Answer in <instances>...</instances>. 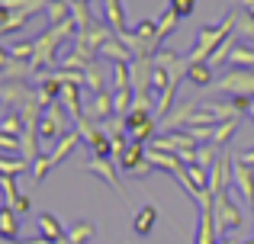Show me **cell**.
I'll use <instances>...</instances> for the list:
<instances>
[{"label":"cell","instance_id":"27","mask_svg":"<svg viewBox=\"0 0 254 244\" xmlns=\"http://www.w3.org/2000/svg\"><path fill=\"white\" fill-rule=\"evenodd\" d=\"M29 167V164L23 161V157H0V177H16V174H23V170Z\"/></svg>","mask_w":254,"mask_h":244},{"label":"cell","instance_id":"5","mask_svg":"<svg viewBox=\"0 0 254 244\" xmlns=\"http://www.w3.org/2000/svg\"><path fill=\"white\" fill-rule=\"evenodd\" d=\"M212 90H219V94H232V97H254V71H245V68L229 71L222 81L212 84Z\"/></svg>","mask_w":254,"mask_h":244},{"label":"cell","instance_id":"31","mask_svg":"<svg viewBox=\"0 0 254 244\" xmlns=\"http://www.w3.org/2000/svg\"><path fill=\"white\" fill-rule=\"evenodd\" d=\"M52 167H55V164H52V157H49V154H39L36 161H32V180L42 183V180H45V174H49Z\"/></svg>","mask_w":254,"mask_h":244},{"label":"cell","instance_id":"15","mask_svg":"<svg viewBox=\"0 0 254 244\" xmlns=\"http://www.w3.org/2000/svg\"><path fill=\"white\" fill-rule=\"evenodd\" d=\"M77 142H81V132H77V129H71L68 135H62V138H58V145L52 148V154H49V157H52V164H62L64 157H68L71 151L77 148Z\"/></svg>","mask_w":254,"mask_h":244},{"label":"cell","instance_id":"41","mask_svg":"<svg viewBox=\"0 0 254 244\" xmlns=\"http://www.w3.org/2000/svg\"><path fill=\"white\" fill-rule=\"evenodd\" d=\"M245 244H254V235H251V238H248V241H245Z\"/></svg>","mask_w":254,"mask_h":244},{"label":"cell","instance_id":"29","mask_svg":"<svg viewBox=\"0 0 254 244\" xmlns=\"http://www.w3.org/2000/svg\"><path fill=\"white\" fill-rule=\"evenodd\" d=\"M132 103H135V90H116V97H113V106H116V113L119 116H126L132 109Z\"/></svg>","mask_w":254,"mask_h":244},{"label":"cell","instance_id":"36","mask_svg":"<svg viewBox=\"0 0 254 244\" xmlns=\"http://www.w3.org/2000/svg\"><path fill=\"white\" fill-rule=\"evenodd\" d=\"M29 209H32V199H29V196H19L16 206H13V212H29Z\"/></svg>","mask_w":254,"mask_h":244},{"label":"cell","instance_id":"22","mask_svg":"<svg viewBox=\"0 0 254 244\" xmlns=\"http://www.w3.org/2000/svg\"><path fill=\"white\" fill-rule=\"evenodd\" d=\"M235 36H248V39H254V13L242 10V6L235 10Z\"/></svg>","mask_w":254,"mask_h":244},{"label":"cell","instance_id":"26","mask_svg":"<svg viewBox=\"0 0 254 244\" xmlns=\"http://www.w3.org/2000/svg\"><path fill=\"white\" fill-rule=\"evenodd\" d=\"M90 238H93V225L90 222H74V225H71V232H68L71 244H87Z\"/></svg>","mask_w":254,"mask_h":244},{"label":"cell","instance_id":"39","mask_svg":"<svg viewBox=\"0 0 254 244\" xmlns=\"http://www.w3.org/2000/svg\"><path fill=\"white\" fill-rule=\"evenodd\" d=\"M242 10H248V13H254V0H242Z\"/></svg>","mask_w":254,"mask_h":244},{"label":"cell","instance_id":"12","mask_svg":"<svg viewBox=\"0 0 254 244\" xmlns=\"http://www.w3.org/2000/svg\"><path fill=\"white\" fill-rule=\"evenodd\" d=\"M58 103H62V106L71 113V119H74V122L87 119V113L81 109V84H64V90H62V97H58Z\"/></svg>","mask_w":254,"mask_h":244},{"label":"cell","instance_id":"34","mask_svg":"<svg viewBox=\"0 0 254 244\" xmlns=\"http://www.w3.org/2000/svg\"><path fill=\"white\" fill-rule=\"evenodd\" d=\"M171 10L177 13V16H190V13L196 10V0H171Z\"/></svg>","mask_w":254,"mask_h":244},{"label":"cell","instance_id":"3","mask_svg":"<svg viewBox=\"0 0 254 244\" xmlns=\"http://www.w3.org/2000/svg\"><path fill=\"white\" fill-rule=\"evenodd\" d=\"M123 119H126V135H129V142L145 145L151 138V132H155V116L148 113V106H132Z\"/></svg>","mask_w":254,"mask_h":244},{"label":"cell","instance_id":"42","mask_svg":"<svg viewBox=\"0 0 254 244\" xmlns=\"http://www.w3.org/2000/svg\"><path fill=\"white\" fill-rule=\"evenodd\" d=\"M81 3H87V0H81Z\"/></svg>","mask_w":254,"mask_h":244},{"label":"cell","instance_id":"28","mask_svg":"<svg viewBox=\"0 0 254 244\" xmlns=\"http://www.w3.org/2000/svg\"><path fill=\"white\" fill-rule=\"evenodd\" d=\"M113 87H116V90H129L132 87V71H129V64H113Z\"/></svg>","mask_w":254,"mask_h":244},{"label":"cell","instance_id":"11","mask_svg":"<svg viewBox=\"0 0 254 244\" xmlns=\"http://www.w3.org/2000/svg\"><path fill=\"white\" fill-rule=\"evenodd\" d=\"M232 180H235V187L242 190L245 202H254V167L232 161Z\"/></svg>","mask_w":254,"mask_h":244},{"label":"cell","instance_id":"24","mask_svg":"<svg viewBox=\"0 0 254 244\" xmlns=\"http://www.w3.org/2000/svg\"><path fill=\"white\" fill-rule=\"evenodd\" d=\"M0 196H3V206L6 209L16 206V199H19V193H16V177H0Z\"/></svg>","mask_w":254,"mask_h":244},{"label":"cell","instance_id":"23","mask_svg":"<svg viewBox=\"0 0 254 244\" xmlns=\"http://www.w3.org/2000/svg\"><path fill=\"white\" fill-rule=\"evenodd\" d=\"M235 45H238V42H235V32H232V36L225 39V42H222V45H219V49L209 55V61H206V64H209V68H216V64L229 61V58H232V49H235Z\"/></svg>","mask_w":254,"mask_h":244},{"label":"cell","instance_id":"10","mask_svg":"<svg viewBox=\"0 0 254 244\" xmlns=\"http://www.w3.org/2000/svg\"><path fill=\"white\" fill-rule=\"evenodd\" d=\"M84 113H87V119L97 122V125L103 122V119H110V116L116 113V106H113V94H110V90H103V94H93V103L84 109Z\"/></svg>","mask_w":254,"mask_h":244},{"label":"cell","instance_id":"9","mask_svg":"<svg viewBox=\"0 0 254 244\" xmlns=\"http://www.w3.org/2000/svg\"><path fill=\"white\" fill-rule=\"evenodd\" d=\"M32 13H39V10H32V6H0V32L23 29V23Z\"/></svg>","mask_w":254,"mask_h":244},{"label":"cell","instance_id":"8","mask_svg":"<svg viewBox=\"0 0 254 244\" xmlns=\"http://www.w3.org/2000/svg\"><path fill=\"white\" fill-rule=\"evenodd\" d=\"M209 193L212 196H219V193H225V187H229V180H232V154L229 151H222L219 154V161H216V167L209 170Z\"/></svg>","mask_w":254,"mask_h":244},{"label":"cell","instance_id":"38","mask_svg":"<svg viewBox=\"0 0 254 244\" xmlns=\"http://www.w3.org/2000/svg\"><path fill=\"white\" fill-rule=\"evenodd\" d=\"M219 244H238V241H235V235H222V238H219Z\"/></svg>","mask_w":254,"mask_h":244},{"label":"cell","instance_id":"35","mask_svg":"<svg viewBox=\"0 0 254 244\" xmlns=\"http://www.w3.org/2000/svg\"><path fill=\"white\" fill-rule=\"evenodd\" d=\"M232 161H238V164H248V167H254V148H248V151H235V154H232Z\"/></svg>","mask_w":254,"mask_h":244},{"label":"cell","instance_id":"14","mask_svg":"<svg viewBox=\"0 0 254 244\" xmlns=\"http://www.w3.org/2000/svg\"><path fill=\"white\" fill-rule=\"evenodd\" d=\"M39 232H42V238L49 241V244H55V241L68 238V232L62 228V222H58L55 215H49V212H42V215H39Z\"/></svg>","mask_w":254,"mask_h":244},{"label":"cell","instance_id":"20","mask_svg":"<svg viewBox=\"0 0 254 244\" xmlns=\"http://www.w3.org/2000/svg\"><path fill=\"white\" fill-rule=\"evenodd\" d=\"M45 13H49L52 26H58V23H64V19H71V3L68 0H49Z\"/></svg>","mask_w":254,"mask_h":244},{"label":"cell","instance_id":"40","mask_svg":"<svg viewBox=\"0 0 254 244\" xmlns=\"http://www.w3.org/2000/svg\"><path fill=\"white\" fill-rule=\"evenodd\" d=\"M248 116L254 119V97H251V106H248Z\"/></svg>","mask_w":254,"mask_h":244},{"label":"cell","instance_id":"32","mask_svg":"<svg viewBox=\"0 0 254 244\" xmlns=\"http://www.w3.org/2000/svg\"><path fill=\"white\" fill-rule=\"evenodd\" d=\"M0 132H3V135H23V116H16V113L3 116V119H0Z\"/></svg>","mask_w":254,"mask_h":244},{"label":"cell","instance_id":"25","mask_svg":"<svg viewBox=\"0 0 254 244\" xmlns=\"http://www.w3.org/2000/svg\"><path fill=\"white\" fill-rule=\"evenodd\" d=\"M84 87H90L93 94H103V90H106V84H103V74H100L97 61H93V64H87V71H84Z\"/></svg>","mask_w":254,"mask_h":244},{"label":"cell","instance_id":"18","mask_svg":"<svg viewBox=\"0 0 254 244\" xmlns=\"http://www.w3.org/2000/svg\"><path fill=\"white\" fill-rule=\"evenodd\" d=\"M238 125H242V116H235V119H225V122H219V125H216V135H212V145H219V148H222V145H225V142H229V138L238 132Z\"/></svg>","mask_w":254,"mask_h":244},{"label":"cell","instance_id":"7","mask_svg":"<svg viewBox=\"0 0 254 244\" xmlns=\"http://www.w3.org/2000/svg\"><path fill=\"white\" fill-rule=\"evenodd\" d=\"M84 170L87 174H97V177H103L106 183H110L116 193H123L126 196V190H123V183H119V177H116V167H113V157H97V154H90L84 161Z\"/></svg>","mask_w":254,"mask_h":244},{"label":"cell","instance_id":"1","mask_svg":"<svg viewBox=\"0 0 254 244\" xmlns=\"http://www.w3.org/2000/svg\"><path fill=\"white\" fill-rule=\"evenodd\" d=\"M232 32H235V10L216 26H209V23L199 26V39H196V45H193V51L187 55V61H209V55L232 36Z\"/></svg>","mask_w":254,"mask_h":244},{"label":"cell","instance_id":"2","mask_svg":"<svg viewBox=\"0 0 254 244\" xmlns=\"http://www.w3.org/2000/svg\"><path fill=\"white\" fill-rule=\"evenodd\" d=\"M212 215H216V232L219 235H235L238 228H242V209L232 202L229 193H219L216 199H212Z\"/></svg>","mask_w":254,"mask_h":244},{"label":"cell","instance_id":"6","mask_svg":"<svg viewBox=\"0 0 254 244\" xmlns=\"http://www.w3.org/2000/svg\"><path fill=\"white\" fill-rule=\"evenodd\" d=\"M62 135H68L62 103H52V106H45L42 119H39V138H42V142H58Z\"/></svg>","mask_w":254,"mask_h":244},{"label":"cell","instance_id":"37","mask_svg":"<svg viewBox=\"0 0 254 244\" xmlns=\"http://www.w3.org/2000/svg\"><path fill=\"white\" fill-rule=\"evenodd\" d=\"M13 61V55H10V49H6V45H0V71L6 68V64Z\"/></svg>","mask_w":254,"mask_h":244},{"label":"cell","instance_id":"16","mask_svg":"<svg viewBox=\"0 0 254 244\" xmlns=\"http://www.w3.org/2000/svg\"><path fill=\"white\" fill-rule=\"evenodd\" d=\"M187 77H190L196 87H212V68L206 61H190V68H187Z\"/></svg>","mask_w":254,"mask_h":244},{"label":"cell","instance_id":"43","mask_svg":"<svg viewBox=\"0 0 254 244\" xmlns=\"http://www.w3.org/2000/svg\"><path fill=\"white\" fill-rule=\"evenodd\" d=\"M251 206H254V202H251Z\"/></svg>","mask_w":254,"mask_h":244},{"label":"cell","instance_id":"4","mask_svg":"<svg viewBox=\"0 0 254 244\" xmlns=\"http://www.w3.org/2000/svg\"><path fill=\"white\" fill-rule=\"evenodd\" d=\"M212 199L216 196L209 190L196 196V206H199V225H196V244H219L216 241V215H212Z\"/></svg>","mask_w":254,"mask_h":244},{"label":"cell","instance_id":"19","mask_svg":"<svg viewBox=\"0 0 254 244\" xmlns=\"http://www.w3.org/2000/svg\"><path fill=\"white\" fill-rule=\"evenodd\" d=\"M0 235H3V238H10V241L19 235L16 212H13V209H6V206H0Z\"/></svg>","mask_w":254,"mask_h":244},{"label":"cell","instance_id":"30","mask_svg":"<svg viewBox=\"0 0 254 244\" xmlns=\"http://www.w3.org/2000/svg\"><path fill=\"white\" fill-rule=\"evenodd\" d=\"M177 19H180V16H177L174 10H164V13H161V19H158V36H161V39H168L171 32L177 29Z\"/></svg>","mask_w":254,"mask_h":244},{"label":"cell","instance_id":"33","mask_svg":"<svg viewBox=\"0 0 254 244\" xmlns=\"http://www.w3.org/2000/svg\"><path fill=\"white\" fill-rule=\"evenodd\" d=\"M0 148H3L6 154H19L23 142H19V135H3V132H0Z\"/></svg>","mask_w":254,"mask_h":244},{"label":"cell","instance_id":"13","mask_svg":"<svg viewBox=\"0 0 254 244\" xmlns=\"http://www.w3.org/2000/svg\"><path fill=\"white\" fill-rule=\"evenodd\" d=\"M158 225V206H142L132 219V232L135 235H151Z\"/></svg>","mask_w":254,"mask_h":244},{"label":"cell","instance_id":"21","mask_svg":"<svg viewBox=\"0 0 254 244\" xmlns=\"http://www.w3.org/2000/svg\"><path fill=\"white\" fill-rule=\"evenodd\" d=\"M232 64L245 68V71H254V49L251 45H235L232 49Z\"/></svg>","mask_w":254,"mask_h":244},{"label":"cell","instance_id":"17","mask_svg":"<svg viewBox=\"0 0 254 244\" xmlns=\"http://www.w3.org/2000/svg\"><path fill=\"white\" fill-rule=\"evenodd\" d=\"M103 6H106L103 19H106V23H110V29H113V32H126V19H123V3H119V0H103Z\"/></svg>","mask_w":254,"mask_h":244}]
</instances>
